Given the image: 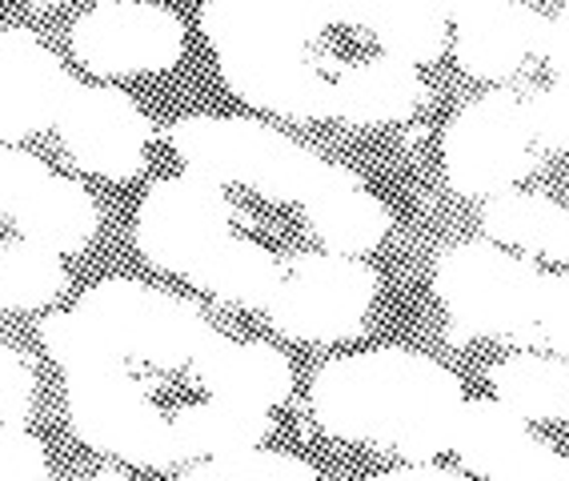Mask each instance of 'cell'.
<instances>
[{
  "label": "cell",
  "instance_id": "obj_1",
  "mask_svg": "<svg viewBox=\"0 0 569 481\" xmlns=\"http://www.w3.org/2000/svg\"><path fill=\"white\" fill-rule=\"evenodd\" d=\"M309 401L317 425L333 438L433 461L453 445L466 390L438 358L386 345L326 361L313 373Z\"/></svg>",
  "mask_w": 569,
  "mask_h": 481
},
{
  "label": "cell",
  "instance_id": "obj_2",
  "mask_svg": "<svg viewBox=\"0 0 569 481\" xmlns=\"http://www.w3.org/2000/svg\"><path fill=\"white\" fill-rule=\"evenodd\" d=\"M337 24V4L297 0H213L201 32L233 97L289 121L333 117V77L313 44Z\"/></svg>",
  "mask_w": 569,
  "mask_h": 481
},
{
  "label": "cell",
  "instance_id": "obj_3",
  "mask_svg": "<svg viewBox=\"0 0 569 481\" xmlns=\"http://www.w3.org/2000/svg\"><path fill=\"white\" fill-rule=\"evenodd\" d=\"M169 144L184 161V173L213 184H249L269 201H306L326 157L253 117H181L169 129Z\"/></svg>",
  "mask_w": 569,
  "mask_h": 481
},
{
  "label": "cell",
  "instance_id": "obj_4",
  "mask_svg": "<svg viewBox=\"0 0 569 481\" xmlns=\"http://www.w3.org/2000/svg\"><path fill=\"white\" fill-rule=\"evenodd\" d=\"M72 313L129 369L193 365L204 341L217 333L201 313V305L177 298V293H164V289L129 281V277H109L101 285H92Z\"/></svg>",
  "mask_w": 569,
  "mask_h": 481
},
{
  "label": "cell",
  "instance_id": "obj_5",
  "mask_svg": "<svg viewBox=\"0 0 569 481\" xmlns=\"http://www.w3.org/2000/svg\"><path fill=\"white\" fill-rule=\"evenodd\" d=\"M541 269L493 241H461L441 249L433 265V293L469 338H509L533 345Z\"/></svg>",
  "mask_w": 569,
  "mask_h": 481
},
{
  "label": "cell",
  "instance_id": "obj_6",
  "mask_svg": "<svg viewBox=\"0 0 569 481\" xmlns=\"http://www.w3.org/2000/svg\"><path fill=\"white\" fill-rule=\"evenodd\" d=\"M64 381H69V425L89 450L141 470H169L173 461H181L173 425L149 398V385L132 378L124 361L64 373Z\"/></svg>",
  "mask_w": 569,
  "mask_h": 481
},
{
  "label": "cell",
  "instance_id": "obj_7",
  "mask_svg": "<svg viewBox=\"0 0 569 481\" xmlns=\"http://www.w3.org/2000/svg\"><path fill=\"white\" fill-rule=\"evenodd\" d=\"M446 181L458 197L493 201L538 169V141L529 124V97L498 89L469 101L441 141Z\"/></svg>",
  "mask_w": 569,
  "mask_h": 481
},
{
  "label": "cell",
  "instance_id": "obj_8",
  "mask_svg": "<svg viewBox=\"0 0 569 481\" xmlns=\"http://www.w3.org/2000/svg\"><path fill=\"white\" fill-rule=\"evenodd\" d=\"M381 277L361 257L306 253L281 277V289L264 305L269 325L293 341H346L366 329Z\"/></svg>",
  "mask_w": 569,
  "mask_h": 481
},
{
  "label": "cell",
  "instance_id": "obj_9",
  "mask_svg": "<svg viewBox=\"0 0 569 481\" xmlns=\"http://www.w3.org/2000/svg\"><path fill=\"white\" fill-rule=\"evenodd\" d=\"M237 209L221 184L197 173L161 177L137 209V249L153 269L189 277L233 233Z\"/></svg>",
  "mask_w": 569,
  "mask_h": 481
},
{
  "label": "cell",
  "instance_id": "obj_10",
  "mask_svg": "<svg viewBox=\"0 0 569 481\" xmlns=\"http://www.w3.org/2000/svg\"><path fill=\"white\" fill-rule=\"evenodd\" d=\"M72 52L97 77H141L181 61L184 21L164 4L109 0L72 24Z\"/></svg>",
  "mask_w": 569,
  "mask_h": 481
},
{
  "label": "cell",
  "instance_id": "obj_11",
  "mask_svg": "<svg viewBox=\"0 0 569 481\" xmlns=\"http://www.w3.org/2000/svg\"><path fill=\"white\" fill-rule=\"evenodd\" d=\"M57 133L77 169L104 181H132L144 169L153 124L117 84H77L57 117Z\"/></svg>",
  "mask_w": 569,
  "mask_h": 481
},
{
  "label": "cell",
  "instance_id": "obj_12",
  "mask_svg": "<svg viewBox=\"0 0 569 481\" xmlns=\"http://www.w3.org/2000/svg\"><path fill=\"white\" fill-rule=\"evenodd\" d=\"M77 77L32 29H0V141H24L57 124Z\"/></svg>",
  "mask_w": 569,
  "mask_h": 481
},
{
  "label": "cell",
  "instance_id": "obj_13",
  "mask_svg": "<svg viewBox=\"0 0 569 481\" xmlns=\"http://www.w3.org/2000/svg\"><path fill=\"white\" fill-rule=\"evenodd\" d=\"M453 57L466 77L506 81L541 57L549 17L529 4H449Z\"/></svg>",
  "mask_w": 569,
  "mask_h": 481
},
{
  "label": "cell",
  "instance_id": "obj_14",
  "mask_svg": "<svg viewBox=\"0 0 569 481\" xmlns=\"http://www.w3.org/2000/svg\"><path fill=\"white\" fill-rule=\"evenodd\" d=\"M301 209H306V226L337 257L373 253L393 229V217L381 206V197L369 193L366 181L353 169L333 161H326V169H321L317 184L301 201Z\"/></svg>",
  "mask_w": 569,
  "mask_h": 481
},
{
  "label": "cell",
  "instance_id": "obj_15",
  "mask_svg": "<svg viewBox=\"0 0 569 481\" xmlns=\"http://www.w3.org/2000/svg\"><path fill=\"white\" fill-rule=\"evenodd\" d=\"M204 390L221 401H241L253 410H277L293 398V365L269 341H237L213 333L189 365Z\"/></svg>",
  "mask_w": 569,
  "mask_h": 481
},
{
  "label": "cell",
  "instance_id": "obj_16",
  "mask_svg": "<svg viewBox=\"0 0 569 481\" xmlns=\"http://www.w3.org/2000/svg\"><path fill=\"white\" fill-rule=\"evenodd\" d=\"M426 101V77L393 57H369L333 77V117L357 129L409 121Z\"/></svg>",
  "mask_w": 569,
  "mask_h": 481
},
{
  "label": "cell",
  "instance_id": "obj_17",
  "mask_svg": "<svg viewBox=\"0 0 569 481\" xmlns=\"http://www.w3.org/2000/svg\"><path fill=\"white\" fill-rule=\"evenodd\" d=\"M337 24H353L381 44V57L409 64H433L446 52L449 4H337Z\"/></svg>",
  "mask_w": 569,
  "mask_h": 481
},
{
  "label": "cell",
  "instance_id": "obj_18",
  "mask_svg": "<svg viewBox=\"0 0 569 481\" xmlns=\"http://www.w3.org/2000/svg\"><path fill=\"white\" fill-rule=\"evenodd\" d=\"M12 226H17L21 241H29V245L44 249L52 257H69L81 253L84 245H92V237L101 229V209H97V201H92V193L81 181L52 173L12 213Z\"/></svg>",
  "mask_w": 569,
  "mask_h": 481
},
{
  "label": "cell",
  "instance_id": "obj_19",
  "mask_svg": "<svg viewBox=\"0 0 569 481\" xmlns=\"http://www.w3.org/2000/svg\"><path fill=\"white\" fill-rule=\"evenodd\" d=\"M173 425V441L181 461H213V458H233V453L261 450V441L273 433V418L269 410H253L241 401H197V405H181L169 418Z\"/></svg>",
  "mask_w": 569,
  "mask_h": 481
},
{
  "label": "cell",
  "instance_id": "obj_20",
  "mask_svg": "<svg viewBox=\"0 0 569 481\" xmlns=\"http://www.w3.org/2000/svg\"><path fill=\"white\" fill-rule=\"evenodd\" d=\"M481 233L501 249L569 265V209L533 193H501L481 209Z\"/></svg>",
  "mask_w": 569,
  "mask_h": 481
},
{
  "label": "cell",
  "instance_id": "obj_21",
  "mask_svg": "<svg viewBox=\"0 0 569 481\" xmlns=\"http://www.w3.org/2000/svg\"><path fill=\"white\" fill-rule=\"evenodd\" d=\"M281 265H277V257L269 249L249 241V237L229 233L184 281L201 289V293H209V298L229 301V305L264 309L281 289Z\"/></svg>",
  "mask_w": 569,
  "mask_h": 481
},
{
  "label": "cell",
  "instance_id": "obj_22",
  "mask_svg": "<svg viewBox=\"0 0 569 481\" xmlns=\"http://www.w3.org/2000/svg\"><path fill=\"white\" fill-rule=\"evenodd\" d=\"M493 398L526 418L538 421H569V361L546 358V353H509L489 369Z\"/></svg>",
  "mask_w": 569,
  "mask_h": 481
},
{
  "label": "cell",
  "instance_id": "obj_23",
  "mask_svg": "<svg viewBox=\"0 0 569 481\" xmlns=\"http://www.w3.org/2000/svg\"><path fill=\"white\" fill-rule=\"evenodd\" d=\"M529 433H533V425L526 418H518L513 410H506L498 398H466L449 450L458 453L461 470L486 481Z\"/></svg>",
  "mask_w": 569,
  "mask_h": 481
},
{
  "label": "cell",
  "instance_id": "obj_24",
  "mask_svg": "<svg viewBox=\"0 0 569 481\" xmlns=\"http://www.w3.org/2000/svg\"><path fill=\"white\" fill-rule=\"evenodd\" d=\"M69 289L61 257L29 241H0V309H41Z\"/></svg>",
  "mask_w": 569,
  "mask_h": 481
},
{
  "label": "cell",
  "instance_id": "obj_25",
  "mask_svg": "<svg viewBox=\"0 0 569 481\" xmlns=\"http://www.w3.org/2000/svg\"><path fill=\"white\" fill-rule=\"evenodd\" d=\"M177 481H321L306 458L281 450H249L233 458H213L181 473Z\"/></svg>",
  "mask_w": 569,
  "mask_h": 481
},
{
  "label": "cell",
  "instance_id": "obj_26",
  "mask_svg": "<svg viewBox=\"0 0 569 481\" xmlns=\"http://www.w3.org/2000/svg\"><path fill=\"white\" fill-rule=\"evenodd\" d=\"M533 345L569 361V273H541L533 309Z\"/></svg>",
  "mask_w": 569,
  "mask_h": 481
},
{
  "label": "cell",
  "instance_id": "obj_27",
  "mask_svg": "<svg viewBox=\"0 0 569 481\" xmlns=\"http://www.w3.org/2000/svg\"><path fill=\"white\" fill-rule=\"evenodd\" d=\"M486 481H569V453L553 450L538 433H529Z\"/></svg>",
  "mask_w": 569,
  "mask_h": 481
},
{
  "label": "cell",
  "instance_id": "obj_28",
  "mask_svg": "<svg viewBox=\"0 0 569 481\" xmlns=\"http://www.w3.org/2000/svg\"><path fill=\"white\" fill-rule=\"evenodd\" d=\"M37 405V373L29 361L0 341V425H24Z\"/></svg>",
  "mask_w": 569,
  "mask_h": 481
},
{
  "label": "cell",
  "instance_id": "obj_29",
  "mask_svg": "<svg viewBox=\"0 0 569 481\" xmlns=\"http://www.w3.org/2000/svg\"><path fill=\"white\" fill-rule=\"evenodd\" d=\"M529 124H533V141L549 153H569V77L529 97Z\"/></svg>",
  "mask_w": 569,
  "mask_h": 481
},
{
  "label": "cell",
  "instance_id": "obj_30",
  "mask_svg": "<svg viewBox=\"0 0 569 481\" xmlns=\"http://www.w3.org/2000/svg\"><path fill=\"white\" fill-rule=\"evenodd\" d=\"M52 177V169L41 157L24 149H0V213H17L37 189Z\"/></svg>",
  "mask_w": 569,
  "mask_h": 481
},
{
  "label": "cell",
  "instance_id": "obj_31",
  "mask_svg": "<svg viewBox=\"0 0 569 481\" xmlns=\"http://www.w3.org/2000/svg\"><path fill=\"white\" fill-rule=\"evenodd\" d=\"M0 481H49L44 445L24 425H0Z\"/></svg>",
  "mask_w": 569,
  "mask_h": 481
},
{
  "label": "cell",
  "instance_id": "obj_32",
  "mask_svg": "<svg viewBox=\"0 0 569 481\" xmlns=\"http://www.w3.org/2000/svg\"><path fill=\"white\" fill-rule=\"evenodd\" d=\"M541 61L549 64L553 77H569V4L549 17L546 44H541Z\"/></svg>",
  "mask_w": 569,
  "mask_h": 481
},
{
  "label": "cell",
  "instance_id": "obj_33",
  "mask_svg": "<svg viewBox=\"0 0 569 481\" xmlns=\"http://www.w3.org/2000/svg\"><path fill=\"white\" fill-rule=\"evenodd\" d=\"M366 481H478L473 473L466 470H446V465H433V461H409L401 470H386L373 473Z\"/></svg>",
  "mask_w": 569,
  "mask_h": 481
},
{
  "label": "cell",
  "instance_id": "obj_34",
  "mask_svg": "<svg viewBox=\"0 0 569 481\" xmlns=\"http://www.w3.org/2000/svg\"><path fill=\"white\" fill-rule=\"evenodd\" d=\"M77 481H141V478H129V473L104 470V473H92V478H77Z\"/></svg>",
  "mask_w": 569,
  "mask_h": 481
}]
</instances>
